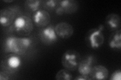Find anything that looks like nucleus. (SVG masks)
<instances>
[{
  "mask_svg": "<svg viewBox=\"0 0 121 80\" xmlns=\"http://www.w3.org/2000/svg\"><path fill=\"white\" fill-rule=\"evenodd\" d=\"M31 44V40L27 37H9L5 40L4 49L7 53L22 55L27 51Z\"/></svg>",
  "mask_w": 121,
  "mask_h": 80,
  "instance_id": "1",
  "label": "nucleus"
},
{
  "mask_svg": "<svg viewBox=\"0 0 121 80\" xmlns=\"http://www.w3.org/2000/svg\"><path fill=\"white\" fill-rule=\"evenodd\" d=\"M33 30L32 20L25 15L17 16L13 23V30L18 35L22 37H27Z\"/></svg>",
  "mask_w": 121,
  "mask_h": 80,
  "instance_id": "2",
  "label": "nucleus"
},
{
  "mask_svg": "<svg viewBox=\"0 0 121 80\" xmlns=\"http://www.w3.org/2000/svg\"><path fill=\"white\" fill-rule=\"evenodd\" d=\"M81 61L80 53L74 50H68L64 52L61 58L62 66L70 71L76 70Z\"/></svg>",
  "mask_w": 121,
  "mask_h": 80,
  "instance_id": "3",
  "label": "nucleus"
},
{
  "mask_svg": "<svg viewBox=\"0 0 121 80\" xmlns=\"http://www.w3.org/2000/svg\"><path fill=\"white\" fill-rule=\"evenodd\" d=\"M86 41L89 46L93 49H97L103 45L104 41V34L98 29L89 30L86 36Z\"/></svg>",
  "mask_w": 121,
  "mask_h": 80,
  "instance_id": "4",
  "label": "nucleus"
},
{
  "mask_svg": "<svg viewBox=\"0 0 121 80\" xmlns=\"http://www.w3.org/2000/svg\"><path fill=\"white\" fill-rule=\"evenodd\" d=\"M21 60L18 55L12 54H9L5 57L2 62L1 67L4 68V71L8 72L12 74L16 72L21 65Z\"/></svg>",
  "mask_w": 121,
  "mask_h": 80,
  "instance_id": "5",
  "label": "nucleus"
},
{
  "mask_svg": "<svg viewBox=\"0 0 121 80\" xmlns=\"http://www.w3.org/2000/svg\"><path fill=\"white\" fill-rule=\"evenodd\" d=\"M39 36L41 41L47 45L54 44L57 41L58 38L55 27L52 25H49L46 27L41 29L39 31Z\"/></svg>",
  "mask_w": 121,
  "mask_h": 80,
  "instance_id": "6",
  "label": "nucleus"
},
{
  "mask_svg": "<svg viewBox=\"0 0 121 80\" xmlns=\"http://www.w3.org/2000/svg\"><path fill=\"white\" fill-rule=\"evenodd\" d=\"M17 11L12 7L3 8L0 11L1 25L6 27L10 26L17 18Z\"/></svg>",
  "mask_w": 121,
  "mask_h": 80,
  "instance_id": "7",
  "label": "nucleus"
},
{
  "mask_svg": "<svg viewBox=\"0 0 121 80\" xmlns=\"http://www.w3.org/2000/svg\"><path fill=\"white\" fill-rule=\"evenodd\" d=\"M33 21L38 27L44 28L50 25L51 21V15L45 10H39L33 14Z\"/></svg>",
  "mask_w": 121,
  "mask_h": 80,
  "instance_id": "8",
  "label": "nucleus"
},
{
  "mask_svg": "<svg viewBox=\"0 0 121 80\" xmlns=\"http://www.w3.org/2000/svg\"><path fill=\"white\" fill-rule=\"evenodd\" d=\"M57 36L63 39H69L74 34V28L70 24L67 22H60L55 27Z\"/></svg>",
  "mask_w": 121,
  "mask_h": 80,
  "instance_id": "9",
  "label": "nucleus"
},
{
  "mask_svg": "<svg viewBox=\"0 0 121 80\" xmlns=\"http://www.w3.org/2000/svg\"><path fill=\"white\" fill-rule=\"evenodd\" d=\"M94 60L93 55H89L81 60L78 67L79 73L81 75L89 76L92 68V63Z\"/></svg>",
  "mask_w": 121,
  "mask_h": 80,
  "instance_id": "10",
  "label": "nucleus"
},
{
  "mask_svg": "<svg viewBox=\"0 0 121 80\" xmlns=\"http://www.w3.org/2000/svg\"><path fill=\"white\" fill-rule=\"evenodd\" d=\"M109 72L108 69L103 65L92 67L89 74L91 80H106L108 77Z\"/></svg>",
  "mask_w": 121,
  "mask_h": 80,
  "instance_id": "11",
  "label": "nucleus"
},
{
  "mask_svg": "<svg viewBox=\"0 0 121 80\" xmlns=\"http://www.w3.org/2000/svg\"><path fill=\"white\" fill-rule=\"evenodd\" d=\"M105 24L107 28L110 31H116L120 28L121 18L118 14H110L106 17Z\"/></svg>",
  "mask_w": 121,
  "mask_h": 80,
  "instance_id": "12",
  "label": "nucleus"
},
{
  "mask_svg": "<svg viewBox=\"0 0 121 80\" xmlns=\"http://www.w3.org/2000/svg\"><path fill=\"white\" fill-rule=\"evenodd\" d=\"M58 5L63 9L66 14H73L77 12L79 8V3L74 0L59 1Z\"/></svg>",
  "mask_w": 121,
  "mask_h": 80,
  "instance_id": "13",
  "label": "nucleus"
},
{
  "mask_svg": "<svg viewBox=\"0 0 121 80\" xmlns=\"http://www.w3.org/2000/svg\"><path fill=\"white\" fill-rule=\"evenodd\" d=\"M108 46L111 49L121 50V30L118 29L112 32L108 39Z\"/></svg>",
  "mask_w": 121,
  "mask_h": 80,
  "instance_id": "14",
  "label": "nucleus"
},
{
  "mask_svg": "<svg viewBox=\"0 0 121 80\" xmlns=\"http://www.w3.org/2000/svg\"><path fill=\"white\" fill-rule=\"evenodd\" d=\"M43 1L39 0H27L25 2V7L28 11L32 12H36L39 10Z\"/></svg>",
  "mask_w": 121,
  "mask_h": 80,
  "instance_id": "15",
  "label": "nucleus"
},
{
  "mask_svg": "<svg viewBox=\"0 0 121 80\" xmlns=\"http://www.w3.org/2000/svg\"><path fill=\"white\" fill-rule=\"evenodd\" d=\"M55 79L57 80H71L73 79V76L70 71L65 69L59 71L56 75Z\"/></svg>",
  "mask_w": 121,
  "mask_h": 80,
  "instance_id": "16",
  "label": "nucleus"
},
{
  "mask_svg": "<svg viewBox=\"0 0 121 80\" xmlns=\"http://www.w3.org/2000/svg\"><path fill=\"white\" fill-rule=\"evenodd\" d=\"M59 1L56 0H48L42 2V4L44 8L48 11H52L56 9L58 6Z\"/></svg>",
  "mask_w": 121,
  "mask_h": 80,
  "instance_id": "17",
  "label": "nucleus"
},
{
  "mask_svg": "<svg viewBox=\"0 0 121 80\" xmlns=\"http://www.w3.org/2000/svg\"><path fill=\"white\" fill-rule=\"evenodd\" d=\"M11 74L8 72L6 71H1L0 72V80H8L11 79Z\"/></svg>",
  "mask_w": 121,
  "mask_h": 80,
  "instance_id": "18",
  "label": "nucleus"
},
{
  "mask_svg": "<svg viewBox=\"0 0 121 80\" xmlns=\"http://www.w3.org/2000/svg\"><path fill=\"white\" fill-rule=\"evenodd\" d=\"M121 71L117 70L112 74L110 80H121Z\"/></svg>",
  "mask_w": 121,
  "mask_h": 80,
  "instance_id": "19",
  "label": "nucleus"
},
{
  "mask_svg": "<svg viewBox=\"0 0 121 80\" xmlns=\"http://www.w3.org/2000/svg\"><path fill=\"white\" fill-rule=\"evenodd\" d=\"M74 80H91L90 77L89 76H86V75H80L78 76L77 77H76Z\"/></svg>",
  "mask_w": 121,
  "mask_h": 80,
  "instance_id": "20",
  "label": "nucleus"
},
{
  "mask_svg": "<svg viewBox=\"0 0 121 80\" xmlns=\"http://www.w3.org/2000/svg\"><path fill=\"white\" fill-rule=\"evenodd\" d=\"M55 12H56V14H57L58 15H62L64 13H64V11L63 9L59 5L56 8Z\"/></svg>",
  "mask_w": 121,
  "mask_h": 80,
  "instance_id": "21",
  "label": "nucleus"
},
{
  "mask_svg": "<svg viewBox=\"0 0 121 80\" xmlns=\"http://www.w3.org/2000/svg\"><path fill=\"white\" fill-rule=\"evenodd\" d=\"M98 29L100 31H103V30L104 29V26L103 25H100L98 27Z\"/></svg>",
  "mask_w": 121,
  "mask_h": 80,
  "instance_id": "22",
  "label": "nucleus"
},
{
  "mask_svg": "<svg viewBox=\"0 0 121 80\" xmlns=\"http://www.w3.org/2000/svg\"><path fill=\"white\" fill-rule=\"evenodd\" d=\"M4 1L6 3H11V2H13L14 1H13V0H11V1Z\"/></svg>",
  "mask_w": 121,
  "mask_h": 80,
  "instance_id": "23",
  "label": "nucleus"
}]
</instances>
